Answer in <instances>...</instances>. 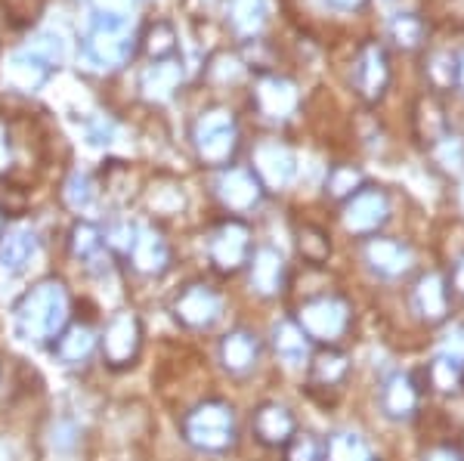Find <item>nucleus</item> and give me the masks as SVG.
<instances>
[{
  "label": "nucleus",
  "mask_w": 464,
  "mask_h": 461,
  "mask_svg": "<svg viewBox=\"0 0 464 461\" xmlns=\"http://www.w3.org/2000/svg\"><path fill=\"white\" fill-rule=\"evenodd\" d=\"M72 316V294L63 279H41L16 303V325L25 341H56Z\"/></svg>",
  "instance_id": "f257e3e1"
},
{
  "label": "nucleus",
  "mask_w": 464,
  "mask_h": 461,
  "mask_svg": "<svg viewBox=\"0 0 464 461\" xmlns=\"http://www.w3.org/2000/svg\"><path fill=\"white\" fill-rule=\"evenodd\" d=\"M310 381L319 384V388H338V384L347 381L350 375V360L347 353L334 351V347H328V351H322L316 356H310Z\"/></svg>",
  "instance_id": "a878e982"
},
{
  "label": "nucleus",
  "mask_w": 464,
  "mask_h": 461,
  "mask_svg": "<svg viewBox=\"0 0 464 461\" xmlns=\"http://www.w3.org/2000/svg\"><path fill=\"white\" fill-rule=\"evenodd\" d=\"M248 285L254 294L260 297H276L282 294V288H285V257L279 255L276 248H269V245H260V248L251 251L248 257Z\"/></svg>",
  "instance_id": "2eb2a0df"
},
{
  "label": "nucleus",
  "mask_w": 464,
  "mask_h": 461,
  "mask_svg": "<svg viewBox=\"0 0 464 461\" xmlns=\"http://www.w3.org/2000/svg\"><path fill=\"white\" fill-rule=\"evenodd\" d=\"M192 146L205 168H229L238 149V124L229 109H208L192 124Z\"/></svg>",
  "instance_id": "20e7f679"
},
{
  "label": "nucleus",
  "mask_w": 464,
  "mask_h": 461,
  "mask_svg": "<svg viewBox=\"0 0 464 461\" xmlns=\"http://www.w3.org/2000/svg\"><path fill=\"white\" fill-rule=\"evenodd\" d=\"M25 53L34 56L44 69H56V65L63 62V43H59L56 34H37L25 47Z\"/></svg>",
  "instance_id": "58836bf2"
},
{
  "label": "nucleus",
  "mask_w": 464,
  "mask_h": 461,
  "mask_svg": "<svg viewBox=\"0 0 464 461\" xmlns=\"http://www.w3.org/2000/svg\"><path fill=\"white\" fill-rule=\"evenodd\" d=\"M63 202L69 205L72 211H87L90 202H93V183H90L87 174H72L69 180H65Z\"/></svg>",
  "instance_id": "ea45409f"
},
{
  "label": "nucleus",
  "mask_w": 464,
  "mask_h": 461,
  "mask_svg": "<svg viewBox=\"0 0 464 461\" xmlns=\"http://www.w3.org/2000/svg\"><path fill=\"white\" fill-rule=\"evenodd\" d=\"M251 174L257 177L264 189H288L297 177V158L279 139H264L254 146Z\"/></svg>",
  "instance_id": "9b49d317"
},
{
  "label": "nucleus",
  "mask_w": 464,
  "mask_h": 461,
  "mask_svg": "<svg viewBox=\"0 0 464 461\" xmlns=\"http://www.w3.org/2000/svg\"><path fill=\"white\" fill-rule=\"evenodd\" d=\"M424 37H428V25L415 13H400L391 22V41L402 50H418L424 47Z\"/></svg>",
  "instance_id": "72a5a7b5"
},
{
  "label": "nucleus",
  "mask_w": 464,
  "mask_h": 461,
  "mask_svg": "<svg viewBox=\"0 0 464 461\" xmlns=\"http://www.w3.org/2000/svg\"><path fill=\"white\" fill-rule=\"evenodd\" d=\"M133 50H137V37H133L130 19L109 16V13H96L93 25L84 37V56L87 69L93 72H118L121 65L130 62Z\"/></svg>",
  "instance_id": "f03ea898"
},
{
  "label": "nucleus",
  "mask_w": 464,
  "mask_h": 461,
  "mask_svg": "<svg viewBox=\"0 0 464 461\" xmlns=\"http://www.w3.org/2000/svg\"><path fill=\"white\" fill-rule=\"evenodd\" d=\"M10 165H13V139H10V128H6V121L0 118V174L10 170Z\"/></svg>",
  "instance_id": "c03bdc74"
},
{
  "label": "nucleus",
  "mask_w": 464,
  "mask_h": 461,
  "mask_svg": "<svg viewBox=\"0 0 464 461\" xmlns=\"http://www.w3.org/2000/svg\"><path fill=\"white\" fill-rule=\"evenodd\" d=\"M461 207H464V186H461Z\"/></svg>",
  "instance_id": "603ef678"
},
{
  "label": "nucleus",
  "mask_w": 464,
  "mask_h": 461,
  "mask_svg": "<svg viewBox=\"0 0 464 461\" xmlns=\"http://www.w3.org/2000/svg\"><path fill=\"white\" fill-rule=\"evenodd\" d=\"M96 347H100V334L90 329L87 322H74L65 325L63 334L56 338L53 353L59 356L63 366H84L90 356L96 353Z\"/></svg>",
  "instance_id": "412c9836"
},
{
  "label": "nucleus",
  "mask_w": 464,
  "mask_h": 461,
  "mask_svg": "<svg viewBox=\"0 0 464 461\" xmlns=\"http://www.w3.org/2000/svg\"><path fill=\"white\" fill-rule=\"evenodd\" d=\"M452 288L464 297V255L459 257V264H455V270H452Z\"/></svg>",
  "instance_id": "de8ad7c7"
},
{
  "label": "nucleus",
  "mask_w": 464,
  "mask_h": 461,
  "mask_svg": "<svg viewBox=\"0 0 464 461\" xmlns=\"http://www.w3.org/2000/svg\"><path fill=\"white\" fill-rule=\"evenodd\" d=\"M227 19L242 37H257L266 25V0H227Z\"/></svg>",
  "instance_id": "bb28decb"
},
{
  "label": "nucleus",
  "mask_w": 464,
  "mask_h": 461,
  "mask_svg": "<svg viewBox=\"0 0 464 461\" xmlns=\"http://www.w3.org/2000/svg\"><path fill=\"white\" fill-rule=\"evenodd\" d=\"M69 245H72V255L81 260V264H87V260H93L100 251H106V245H102V233L93 226V223L87 220H78L72 226L69 233Z\"/></svg>",
  "instance_id": "c9c22d12"
},
{
  "label": "nucleus",
  "mask_w": 464,
  "mask_h": 461,
  "mask_svg": "<svg viewBox=\"0 0 464 461\" xmlns=\"http://www.w3.org/2000/svg\"><path fill=\"white\" fill-rule=\"evenodd\" d=\"M362 257L369 270L381 279H402L415 266V255L409 245L400 239H387V235H369Z\"/></svg>",
  "instance_id": "4468645a"
},
{
  "label": "nucleus",
  "mask_w": 464,
  "mask_h": 461,
  "mask_svg": "<svg viewBox=\"0 0 464 461\" xmlns=\"http://www.w3.org/2000/svg\"><path fill=\"white\" fill-rule=\"evenodd\" d=\"M455 87L464 91V56H459V78H455Z\"/></svg>",
  "instance_id": "8fccbe9b"
},
{
  "label": "nucleus",
  "mask_w": 464,
  "mask_h": 461,
  "mask_svg": "<svg viewBox=\"0 0 464 461\" xmlns=\"http://www.w3.org/2000/svg\"><path fill=\"white\" fill-rule=\"evenodd\" d=\"M220 205L232 214H248L264 198V186L251 174V168H227L214 183Z\"/></svg>",
  "instance_id": "ddd939ff"
},
{
  "label": "nucleus",
  "mask_w": 464,
  "mask_h": 461,
  "mask_svg": "<svg viewBox=\"0 0 464 461\" xmlns=\"http://www.w3.org/2000/svg\"><path fill=\"white\" fill-rule=\"evenodd\" d=\"M418 406H421V390L406 371H393L381 384V412L391 421H411L418 415Z\"/></svg>",
  "instance_id": "6ab92c4d"
},
{
  "label": "nucleus",
  "mask_w": 464,
  "mask_h": 461,
  "mask_svg": "<svg viewBox=\"0 0 464 461\" xmlns=\"http://www.w3.org/2000/svg\"><path fill=\"white\" fill-rule=\"evenodd\" d=\"M273 351L288 369H304L310 362V338L295 319H282L273 325Z\"/></svg>",
  "instance_id": "b1692460"
},
{
  "label": "nucleus",
  "mask_w": 464,
  "mask_h": 461,
  "mask_svg": "<svg viewBox=\"0 0 464 461\" xmlns=\"http://www.w3.org/2000/svg\"><path fill=\"white\" fill-rule=\"evenodd\" d=\"M96 10L100 13H109V16H130V10L137 6V0H93Z\"/></svg>",
  "instance_id": "37998d69"
},
{
  "label": "nucleus",
  "mask_w": 464,
  "mask_h": 461,
  "mask_svg": "<svg viewBox=\"0 0 464 461\" xmlns=\"http://www.w3.org/2000/svg\"><path fill=\"white\" fill-rule=\"evenodd\" d=\"M143 351V322L133 310H118L111 313L106 329L100 334V353L111 369H127L137 362Z\"/></svg>",
  "instance_id": "423d86ee"
},
{
  "label": "nucleus",
  "mask_w": 464,
  "mask_h": 461,
  "mask_svg": "<svg viewBox=\"0 0 464 461\" xmlns=\"http://www.w3.org/2000/svg\"><path fill=\"white\" fill-rule=\"evenodd\" d=\"M170 310H174V319L183 329L205 331L223 316V301L211 285H205V282H189V285L179 288Z\"/></svg>",
  "instance_id": "6e6552de"
},
{
  "label": "nucleus",
  "mask_w": 464,
  "mask_h": 461,
  "mask_svg": "<svg viewBox=\"0 0 464 461\" xmlns=\"http://www.w3.org/2000/svg\"><path fill=\"white\" fill-rule=\"evenodd\" d=\"M251 430L264 446L279 449V446H288L291 440H295L297 421H295V415H291L288 406L264 403V406H257V412L251 415Z\"/></svg>",
  "instance_id": "a211bd4d"
},
{
  "label": "nucleus",
  "mask_w": 464,
  "mask_h": 461,
  "mask_svg": "<svg viewBox=\"0 0 464 461\" xmlns=\"http://www.w3.org/2000/svg\"><path fill=\"white\" fill-rule=\"evenodd\" d=\"M288 461H325V446L313 434H295L288 446Z\"/></svg>",
  "instance_id": "a19ab883"
},
{
  "label": "nucleus",
  "mask_w": 464,
  "mask_h": 461,
  "mask_svg": "<svg viewBox=\"0 0 464 461\" xmlns=\"http://www.w3.org/2000/svg\"><path fill=\"white\" fill-rule=\"evenodd\" d=\"M111 133H115V128H111V121H106V118H100L96 124H90L87 137H90V143L102 146V143H111Z\"/></svg>",
  "instance_id": "a18cd8bd"
},
{
  "label": "nucleus",
  "mask_w": 464,
  "mask_h": 461,
  "mask_svg": "<svg viewBox=\"0 0 464 461\" xmlns=\"http://www.w3.org/2000/svg\"><path fill=\"white\" fill-rule=\"evenodd\" d=\"M325 461H372V456L356 430H338L325 443Z\"/></svg>",
  "instance_id": "c756f323"
},
{
  "label": "nucleus",
  "mask_w": 464,
  "mask_h": 461,
  "mask_svg": "<svg viewBox=\"0 0 464 461\" xmlns=\"http://www.w3.org/2000/svg\"><path fill=\"white\" fill-rule=\"evenodd\" d=\"M440 353L449 356V360H455V362H461V366H464V322L452 325V329L443 334Z\"/></svg>",
  "instance_id": "79ce46f5"
},
{
  "label": "nucleus",
  "mask_w": 464,
  "mask_h": 461,
  "mask_svg": "<svg viewBox=\"0 0 464 461\" xmlns=\"http://www.w3.org/2000/svg\"><path fill=\"white\" fill-rule=\"evenodd\" d=\"M391 217V196L381 186H362L356 196H350L343 202V229L350 235H375L381 226Z\"/></svg>",
  "instance_id": "0eeeda50"
},
{
  "label": "nucleus",
  "mask_w": 464,
  "mask_h": 461,
  "mask_svg": "<svg viewBox=\"0 0 464 461\" xmlns=\"http://www.w3.org/2000/svg\"><path fill=\"white\" fill-rule=\"evenodd\" d=\"M127 260H130V266L140 273V276H161V273L170 266V245L159 229L140 226L137 242H133Z\"/></svg>",
  "instance_id": "aec40b11"
},
{
  "label": "nucleus",
  "mask_w": 464,
  "mask_h": 461,
  "mask_svg": "<svg viewBox=\"0 0 464 461\" xmlns=\"http://www.w3.org/2000/svg\"><path fill=\"white\" fill-rule=\"evenodd\" d=\"M251 102L266 121H288L297 111V106H301V96H297L295 81L282 78V74H264L254 84Z\"/></svg>",
  "instance_id": "f8f14e48"
},
{
  "label": "nucleus",
  "mask_w": 464,
  "mask_h": 461,
  "mask_svg": "<svg viewBox=\"0 0 464 461\" xmlns=\"http://www.w3.org/2000/svg\"><path fill=\"white\" fill-rule=\"evenodd\" d=\"M179 84H183V65H179L177 56L152 62L140 78V91L152 102H168L179 91Z\"/></svg>",
  "instance_id": "4be33fe9"
},
{
  "label": "nucleus",
  "mask_w": 464,
  "mask_h": 461,
  "mask_svg": "<svg viewBox=\"0 0 464 461\" xmlns=\"http://www.w3.org/2000/svg\"><path fill=\"white\" fill-rule=\"evenodd\" d=\"M140 47H143V53L152 59V62H159V59H174L177 56L174 25H170L168 19L152 22V25L146 28V34L140 37Z\"/></svg>",
  "instance_id": "cd10ccee"
},
{
  "label": "nucleus",
  "mask_w": 464,
  "mask_h": 461,
  "mask_svg": "<svg viewBox=\"0 0 464 461\" xmlns=\"http://www.w3.org/2000/svg\"><path fill=\"white\" fill-rule=\"evenodd\" d=\"M37 251V235L32 226H6L0 235V266L6 273H22Z\"/></svg>",
  "instance_id": "5701e85b"
},
{
  "label": "nucleus",
  "mask_w": 464,
  "mask_h": 461,
  "mask_svg": "<svg viewBox=\"0 0 464 461\" xmlns=\"http://www.w3.org/2000/svg\"><path fill=\"white\" fill-rule=\"evenodd\" d=\"M146 205L152 214H159V217H174L186 207V196L183 189H179L177 183L170 180H161V183H152L146 192Z\"/></svg>",
  "instance_id": "7c9ffc66"
},
{
  "label": "nucleus",
  "mask_w": 464,
  "mask_h": 461,
  "mask_svg": "<svg viewBox=\"0 0 464 461\" xmlns=\"http://www.w3.org/2000/svg\"><path fill=\"white\" fill-rule=\"evenodd\" d=\"M297 251H301V257L306 264L313 266H322L332 255V242H328V233L316 223H304L301 229H297Z\"/></svg>",
  "instance_id": "2f4dec72"
},
{
  "label": "nucleus",
  "mask_w": 464,
  "mask_h": 461,
  "mask_svg": "<svg viewBox=\"0 0 464 461\" xmlns=\"http://www.w3.org/2000/svg\"><path fill=\"white\" fill-rule=\"evenodd\" d=\"M217 360H220V366L227 369L232 378L251 375L260 362L257 334L248 331V329H232L229 334H223L220 347H217Z\"/></svg>",
  "instance_id": "f3484780"
},
{
  "label": "nucleus",
  "mask_w": 464,
  "mask_h": 461,
  "mask_svg": "<svg viewBox=\"0 0 464 461\" xmlns=\"http://www.w3.org/2000/svg\"><path fill=\"white\" fill-rule=\"evenodd\" d=\"M433 149V158H437V165L449 170V174H461L464 170V139L459 133H443V137L437 139V143H430Z\"/></svg>",
  "instance_id": "e433bc0d"
},
{
  "label": "nucleus",
  "mask_w": 464,
  "mask_h": 461,
  "mask_svg": "<svg viewBox=\"0 0 464 461\" xmlns=\"http://www.w3.org/2000/svg\"><path fill=\"white\" fill-rule=\"evenodd\" d=\"M137 229L140 226H133L130 220H111L102 233V245L115 255H130L133 242H137Z\"/></svg>",
  "instance_id": "4c0bfd02"
},
{
  "label": "nucleus",
  "mask_w": 464,
  "mask_h": 461,
  "mask_svg": "<svg viewBox=\"0 0 464 461\" xmlns=\"http://www.w3.org/2000/svg\"><path fill=\"white\" fill-rule=\"evenodd\" d=\"M365 186L362 170L353 165H334L325 177V196L334 198V202H347L350 196H356Z\"/></svg>",
  "instance_id": "473e14b6"
},
{
  "label": "nucleus",
  "mask_w": 464,
  "mask_h": 461,
  "mask_svg": "<svg viewBox=\"0 0 464 461\" xmlns=\"http://www.w3.org/2000/svg\"><path fill=\"white\" fill-rule=\"evenodd\" d=\"M428 384L437 393H443V397H452V393H459L464 388V366L440 353L428 366Z\"/></svg>",
  "instance_id": "c85d7f7f"
},
{
  "label": "nucleus",
  "mask_w": 464,
  "mask_h": 461,
  "mask_svg": "<svg viewBox=\"0 0 464 461\" xmlns=\"http://www.w3.org/2000/svg\"><path fill=\"white\" fill-rule=\"evenodd\" d=\"M411 310L428 325L446 322L449 316V282L443 273L430 270L411 285Z\"/></svg>",
  "instance_id": "dca6fc26"
},
{
  "label": "nucleus",
  "mask_w": 464,
  "mask_h": 461,
  "mask_svg": "<svg viewBox=\"0 0 464 461\" xmlns=\"http://www.w3.org/2000/svg\"><path fill=\"white\" fill-rule=\"evenodd\" d=\"M297 325L316 344H338L350 329V303L341 294H319L301 303L297 310Z\"/></svg>",
  "instance_id": "39448f33"
},
{
  "label": "nucleus",
  "mask_w": 464,
  "mask_h": 461,
  "mask_svg": "<svg viewBox=\"0 0 464 461\" xmlns=\"http://www.w3.org/2000/svg\"><path fill=\"white\" fill-rule=\"evenodd\" d=\"M328 4H332L334 6V10H362V6H365V0H328Z\"/></svg>",
  "instance_id": "09e8293b"
},
{
  "label": "nucleus",
  "mask_w": 464,
  "mask_h": 461,
  "mask_svg": "<svg viewBox=\"0 0 464 461\" xmlns=\"http://www.w3.org/2000/svg\"><path fill=\"white\" fill-rule=\"evenodd\" d=\"M350 81H353V91L365 102L384 100L387 87H391V59H387V50L378 41H369L359 47Z\"/></svg>",
  "instance_id": "1a4fd4ad"
},
{
  "label": "nucleus",
  "mask_w": 464,
  "mask_h": 461,
  "mask_svg": "<svg viewBox=\"0 0 464 461\" xmlns=\"http://www.w3.org/2000/svg\"><path fill=\"white\" fill-rule=\"evenodd\" d=\"M251 229L242 220H227L211 233L208 239V257H211L214 270L236 273L248 264L251 257Z\"/></svg>",
  "instance_id": "9d476101"
},
{
  "label": "nucleus",
  "mask_w": 464,
  "mask_h": 461,
  "mask_svg": "<svg viewBox=\"0 0 464 461\" xmlns=\"http://www.w3.org/2000/svg\"><path fill=\"white\" fill-rule=\"evenodd\" d=\"M183 440L208 456H223L238 440L236 412L223 399H201L183 415Z\"/></svg>",
  "instance_id": "7ed1b4c3"
},
{
  "label": "nucleus",
  "mask_w": 464,
  "mask_h": 461,
  "mask_svg": "<svg viewBox=\"0 0 464 461\" xmlns=\"http://www.w3.org/2000/svg\"><path fill=\"white\" fill-rule=\"evenodd\" d=\"M4 229H6V217H4V207H0V235H4Z\"/></svg>",
  "instance_id": "3c124183"
},
{
  "label": "nucleus",
  "mask_w": 464,
  "mask_h": 461,
  "mask_svg": "<svg viewBox=\"0 0 464 461\" xmlns=\"http://www.w3.org/2000/svg\"><path fill=\"white\" fill-rule=\"evenodd\" d=\"M424 74H428L433 91L455 87V78H459V56L446 53V50H433V53L424 59Z\"/></svg>",
  "instance_id": "f704fd0d"
},
{
  "label": "nucleus",
  "mask_w": 464,
  "mask_h": 461,
  "mask_svg": "<svg viewBox=\"0 0 464 461\" xmlns=\"http://www.w3.org/2000/svg\"><path fill=\"white\" fill-rule=\"evenodd\" d=\"M50 69H44L41 62H37L34 56H28L25 50H19V53H13L10 59H6L4 65V81L10 91H37V87L44 84V78H47Z\"/></svg>",
  "instance_id": "393cba45"
},
{
  "label": "nucleus",
  "mask_w": 464,
  "mask_h": 461,
  "mask_svg": "<svg viewBox=\"0 0 464 461\" xmlns=\"http://www.w3.org/2000/svg\"><path fill=\"white\" fill-rule=\"evenodd\" d=\"M421 461H464V456L459 449H452V446H433V449L424 452Z\"/></svg>",
  "instance_id": "49530a36"
}]
</instances>
